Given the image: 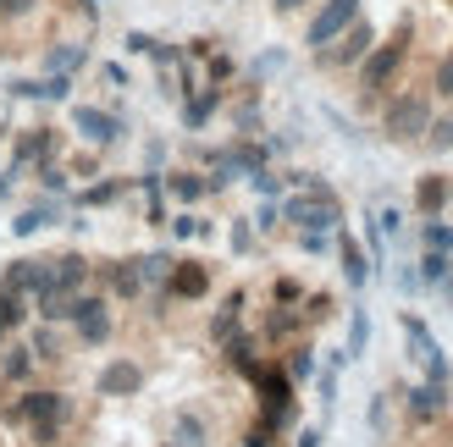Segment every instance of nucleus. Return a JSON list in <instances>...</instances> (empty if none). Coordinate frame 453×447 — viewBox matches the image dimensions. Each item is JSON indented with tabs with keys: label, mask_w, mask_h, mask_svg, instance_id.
<instances>
[{
	"label": "nucleus",
	"mask_w": 453,
	"mask_h": 447,
	"mask_svg": "<svg viewBox=\"0 0 453 447\" xmlns=\"http://www.w3.org/2000/svg\"><path fill=\"white\" fill-rule=\"evenodd\" d=\"M61 144H66V133L61 127H50V122H39V127H17L12 133V144H6V177H34L39 166H50V161H61Z\"/></svg>",
	"instance_id": "nucleus-1"
},
{
	"label": "nucleus",
	"mask_w": 453,
	"mask_h": 447,
	"mask_svg": "<svg viewBox=\"0 0 453 447\" xmlns=\"http://www.w3.org/2000/svg\"><path fill=\"white\" fill-rule=\"evenodd\" d=\"M403 61H410V22H398V34H393V39H376V44H371V56L354 66L359 95H365V100L388 95V83L403 72Z\"/></svg>",
	"instance_id": "nucleus-2"
},
{
	"label": "nucleus",
	"mask_w": 453,
	"mask_h": 447,
	"mask_svg": "<svg viewBox=\"0 0 453 447\" xmlns=\"http://www.w3.org/2000/svg\"><path fill=\"white\" fill-rule=\"evenodd\" d=\"M282 221L293 232H337L343 227V205L332 188H293L282 193Z\"/></svg>",
	"instance_id": "nucleus-3"
},
{
	"label": "nucleus",
	"mask_w": 453,
	"mask_h": 447,
	"mask_svg": "<svg viewBox=\"0 0 453 447\" xmlns=\"http://www.w3.org/2000/svg\"><path fill=\"white\" fill-rule=\"evenodd\" d=\"M426 127H432V100L410 88V95H393L388 110H381V139L388 144H420Z\"/></svg>",
	"instance_id": "nucleus-4"
},
{
	"label": "nucleus",
	"mask_w": 453,
	"mask_h": 447,
	"mask_svg": "<svg viewBox=\"0 0 453 447\" xmlns=\"http://www.w3.org/2000/svg\"><path fill=\"white\" fill-rule=\"evenodd\" d=\"M66 122H73V133H78L88 149H117L127 139L122 105H73V110H66Z\"/></svg>",
	"instance_id": "nucleus-5"
},
{
	"label": "nucleus",
	"mask_w": 453,
	"mask_h": 447,
	"mask_svg": "<svg viewBox=\"0 0 453 447\" xmlns=\"http://www.w3.org/2000/svg\"><path fill=\"white\" fill-rule=\"evenodd\" d=\"M398 326H403V343H410V360L426 370V382H442V387H453V365H448V353H442V343L432 337V326H426L415 309H403L398 315Z\"/></svg>",
	"instance_id": "nucleus-6"
},
{
	"label": "nucleus",
	"mask_w": 453,
	"mask_h": 447,
	"mask_svg": "<svg viewBox=\"0 0 453 447\" xmlns=\"http://www.w3.org/2000/svg\"><path fill=\"white\" fill-rule=\"evenodd\" d=\"M66 326H73L78 348H105L111 331H117V321H111V299L105 293H73V315H66Z\"/></svg>",
	"instance_id": "nucleus-7"
},
{
	"label": "nucleus",
	"mask_w": 453,
	"mask_h": 447,
	"mask_svg": "<svg viewBox=\"0 0 453 447\" xmlns=\"http://www.w3.org/2000/svg\"><path fill=\"white\" fill-rule=\"evenodd\" d=\"M78 78L66 72H17L6 78V100H22V105H66L73 100Z\"/></svg>",
	"instance_id": "nucleus-8"
},
{
	"label": "nucleus",
	"mask_w": 453,
	"mask_h": 447,
	"mask_svg": "<svg viewBox=\"0 0 453 447\" xmlns=\"http://www.w3.org/2000/svg\"><path fill=\"white\" fill-rule=\"evenodd\" d=\"M359 6H365V0H321V6H315V17L304 22V50H310V56L326 50V44L343 34L349 22H359Z\"/></svg>",
	"instance_id": "nucleus-9"
},
{
	"label": "nucleus",
	"mask_w": 453,
	"mask_h": 447,
	"mask_svg": "<svg viewBox=\"0 0 453 447\" xmlns=\"http://www.w3.org/2000/svg\"><path fill=\"white\" fill-rule=\"evenodd\" d=\"M371 44H376V28L359 17V22H349V28L326 44V50H315V61H321L326 72H349V66H359V61L371 56Z\"/></svg>",
	"instance_id": "nucleus-10"
},
{
	"label": "nucleus",
	"mask_w": 453,
	"mask_h": 447,
	"mask_svg": "<svg viewBox=\"0 0 453 447\" xmlns=\"http://www.w3.org/2000/svg\"><path fill=\"white\" fill-rule=\"evenodd\" d=\"M61 221H66V199L39 193V199H28L22 210H12L6 227H12V238H17V243H28V238H39L44 227H61Z\"/></svg>",
	"instance_id": "nucleus-11"
},
{
	"label": "nucleus",
	"mask_w": 453,
	"mask_h": 447,
	"mask_svg": "<svg viewBox=\"0 0 453 447\" xmlns=\"http://www.w3.org/2000/svg\"><path fill=\"white\" fill-rule=\"evenodd\" d=\"M83 66H95V44H88L83 34L50 39V44L39 50V72H66V78H78Z\"/></svg>",
	"instance_id": "nucleus-12"
},
{
	"label": "nucleus",
	"mask_w": 453,
	"mask_h": 447,
	"mask_svg": "<svg viewBox=\"0 0 453 447\" xmlns=\"http://www.w3.org/2000/svg\"><path fill=\"white\" fill-rule=\"evenodd\" d=\"M0 287H6V293H22V299H39L44 287H50V254H17V260H6Z\"/></svg>",
	"instance_id": "nucleus-13"
},
{
	"label": "nucleus",
	"mask_w": 453,
	"mask_h": 447,
	"mask_svg": "<svg viewBox=\"0 0 453 447\" xmlns=\"http://www.w3.org/2000/svg\"><path fill=\"white\" fill-rule=\"evenodd\" d=\"M34 348L28 337H12V343H0V392H17V387H34Z\"/></svg>",
	"instance_id": "nucleus-14"
},
{
	"label": "nucleus",
	"mask_w": 453,
	"mask_h": 447,
	"mask_svg": "<svg viewBox=\"0 0 453 447\" xmlns=\"http://www.w3.org/2000/svg\"><path fill=\"white\" fill-rule=\"evenodd\" d=\"M88 277H95V265L78 249H61V254H50V287H44V293H83Z\"/></svg>",
	"instance_id": "nucleus-15"
},
{
	"label": "nucleus",
	"mask_w": 453,
	"mask_h": 447,
	"mask_svg": "<svg viewBox=\"0 0 453 447\" xmlns=\"http://www.w3.org/2000/svg\"><path fill=\"white\" fill-rule=\"evenodd\" d=\"M95 392L100 398H133V392H144V365L139 360H111L95 375Z\"/></svg>",
	"instance_id": "nucleus-16"
},
{
	"label": "nucleus",
	"mask_w": 453,
	"mask_h": 447,
	"mask_svg": "<svg viewBox=\"0 0 453 447\" xmlns=\"http://www.w3.org/2000/svg\"><path fill=\"white\" fill-rule=\"evenodd\" d=\"M211 293V271L199 260H177L172 277H166V299H183V304H199Z\"/></svg>",
	"instance_id": "nucleus-17"
},
{
	"label": "nucleus",
	"mask_w": 453,
	"mask_h": 447,
	"mask_svg": "<svg viewBox=\"0 0 453 447\" xmlns=\"http://www.w3.org/2000/svg\"><path fill=\"white\" fill-rule=\"evenodd\" d=\"M127 188H133V177H95V183L73 188V199H66V205H73V210H105V205H117Z\"/></svg>",
	"instance_id": "nucleus-18"
},
{
	"label": "nucleus",
	"mask_w": 453,
	"mask_h": 447,
	"mask_svg": "<svg viewBox=\"0 0 453 447\" xmlns=\"http://www.w3.org/2000/svg\"><path fill=\"white\" fill-rule=\"evenodd\" d=\"M337 265H343V282L354 287V293H365V282H371V260H365V243H359L354 232L337 227Z\"/></svg>",
	"instance_id": "nucleus-19"
},
{
	"label": "nucleus",
	"mask_w": 453,
	"mask_h": 447,
	"mask_svg": "<svg viewBox=\"0 0 453 447\" xmlns=\"http://www.w3.org/2000/svg\"><path fill=\"white\" fill-rule=\"evenodd\" d=\"M221 100H226V88L199 83L194 95H183V127H188V133H205V127H211V117L221 110Z\"/></svg>",
	"instance_id": "nucleus-20"
},
{
	"label": "nucleus",
	"mask_w": 453,
	"mask_h": 447,
	"mask_svg": "<svg viewBox=\"0 0 453 447\" xmlns=\"http://www.w3.org/2000/svg\"><path fill=\"white\" fill-rule=\"evenodd\" d=\"M28 348H34V360L39 365H56V360H66V326H56V321H28Z\"/></svg>",
	"instance_id": "nucleus-21"
},
{
	"label": "nucleus",
	"mask_w": 453,
	"mask_h": 447,
	"mask_svg": "<svg viewBox=\"0 0 453 447\" xmlns=\"http://www.w3.org/2000/svg\"><path fill=\"white\" fill-rule=\"evenodd\" d=\"M448 392H453V387L426 382V375H420V382L410 387V398H403V409H410V420H420V426H426V420H437V414L448 409Z\"/></svg>",
	"instance_id": "nucleus-22"
},
{
	"label": "nucleus",
	"mask_w": 453,
	"mask_h": 447,
	"mask_svg": "<svg viewBox=\"0 0 453 447\" xmlns=\"http://www.w3.org/2000/svg\"><path fill=\"white\" fill-rule=\"evenodd\" d=\"M28 321H34V299L6 293V287H0V343L22 337V331H28Z\"/></svg>",
	"instance_id": "nucleus-23"
},
{
	"label": "nucleus",
	"mask_w": 453,
	"mask_h": 447,
	"mask_svg": "<svg viewBox=\"0 0 453 447\" xmlns=\"http://www.w3.org/2000/svg\"><path fill=\"white\" fill-rule=\"evenodd\" d=\"M243 309H249V293H226V299H221L216 321H211V337H216V343H233L238 331H243Z\"/></svg>",
	"instance_id": "nucleus-24"
},
{
	"label": "nucleus",
	"mask_w": 453,
	"mask_h": 447,
	"mask_svg": "<svg viewBox=\"0 0 453 447\" xmlns=\"http://www.w3.org/2000/svg\"><path fill=\"white\" fill-rule=\"evenodd\" d=\"M205 193H211L205 171H166V199H177L183 210H194V205H199Z\"/></svg>",
	"instance_id": "nucleus-25"
},
{
	"label": "nucleus",
	"mask_w": 453,
	"mask_h": 447,
	"mask_svg": "<svg viewBox=\"0 0 453 447\" xmlns=\"http://www.w3.org/2000/svg\"><path fill=\"white\" fill-rule=\"evenodd\" d=\"M105 293L111 299H139L144 293V277H139V265H133V254L117 260V265H105Z\"/></svg>",
	"instance_id": "nucleus-26"
},
{
	"label": "nucleus",
	"mask_w": 453,
	"mask_h": 447,
	"mask_svg": "<svg viewBox=\"0 0 453 447\" xmlns=\"http://www.w3.org/2000/svg\"><path fill=\"white\" fill-rule=\"evenodd\" d=\"M448 199H453V183H448V177H437V171L415 183V210H420V216H442Z\"/></svg>",
	"instance_id": "nucleus-27"
},
{
	"label": "nucleus",
	"mask_w": 453,
	"mask_h": 447,
	"mask_svg": "<svg viewBox=\"0 0 453 447\" xmlns=\"http://www.w3.org/2000/svg\"><path fill=\"white\" fill-rule=\"evenodd\" d=\"M282 370H288V382H293V387H310V382H315V370H321V360H315V348H310V343H293V348H288V360H282Z\"/></svg>",
	"instance_id": "nucleus-28"
},
{
	"label": "nucleus",
	"mask_w": 453,
	"mask_h": 447,
	"mask_svg": "<svg viewBox=\"0 0 453 447\" xmlns=\"http://www.w3.org/2000/svg\"><path fill=\"white\" fill-rule=\"evenodd\" d=\"M133 265H139L144 287H166V277H172L177 254H172V249H150V254H133Z\"/></svg>",
	"instance_id": "nucleus-29"
},
{
	"label": "nucleus",
	"mask_w": 453,
	"mask_h": 447,
	"mask_svg": "<svg viewBox=\"0 0 453 447\" xmlns=\"http://www.w3.org/2000/svg\"><path fill=\"white\" fill-rule=\"evenodd\" d=\"M453 271V254H437V249H420L415 260V277H420V293H437V282Z\"/></svg>",
	"instance_id": "nucleus-30"
},
{
	"label": "nucleus",
	"mask_w": 453,
	"mask_h": 447,
	"mask_svg": "<svg viewBox=\"0 0 453 447\" xmlns=\"http://www.w3.org/2000/svg\"><path fill=\"white\" fill-rule=\"evenodd\" d=\"M365 348H371V309L365 304H349V360H365Z\"/></svg>",
	"instance_id": "nucleus-31"
},
{
	"label": "nucleus",
	"mask_w": 453,
	"mask_h": 447,
	"mask_svg": "<svg viewBox=\"0 0 453 447\" xmlns=\"http://www.w3.org/2000/svg\"><path fill=\"white\" fill-rule=\"evenodd\" d=\"M172 447H211V431H205V420L183 409V414L172 420Z\"/></svg>",
	"instance_id": "nucleus-32"
},
{
	"label": "nucleus",
	"mask_w": 453,
	"mask_h": 447,
	"mask_svg": "<svg viewBox=\"0 0 453 447\" xmlns=\"http://www.w3.org/2000/svg\"><path fill=\"white\" fill-rule=\"evenodd\" d=\"M420 249L453 254V221H442V216H420Z\"/></svg>",
	"instance_id": "nucleus-33"
},
{
	"label": "nucleus",
	"mask_w": 453,
	"mask_h": 447,
	"mask_svg": "<svg viewBox=\"0 0 453 447\" xmlns=\"http://www.w3.org/2000/svg\"><path fill=\"white\" fill-rule=\"evenodd\" d=\"M34 183H39V193H50V199H73V171H66L61 161L39 166V171H34Z\"/></svg>",
	"instance_id": "nucleus-34"
},
{
	"label": "nucleus",
	"mask_w": 453,
	"mask_h": 447,
	"mask_svg": "<svg viewBox=\"0 0 453 447\" xmlns=\"http://www.w3.org/2000/svg\"><path fill=\"white\" fill-rule=\"evenodd\" d=\"M166 227H172V238H183V243H188V238H211V232H216L211 221H199L194 210H177V216L166 221Z\"/></svg>",
	"instance_id": "nucleus-35"
},
{
	"label": "nucleus",
	"mask_w": 453,
	"mask_h": 447,
	"mask_svg": "<svg viewBox=\"0 0 453 447\" xmlns=\"http://www.w3.org/2000/svg\"><path fill=\"white\" fill-rule=\"evenodd\" d=\"M288 66V50H260L255 61H249V83H265V78H277Z\"/></svg>",
	"instance_id": "nucleus-36"
},
{
	"label": "nucleus",
	"mask_w": 453,
	"mask_h": 447,
	"mask_svg": "<svg viewBox=\"0 0 453 447\" xmlns=\"http://www.w3.org/2000/svg\"><path fill=\"white\" fill-rule=\"evenodd\" d=\"M432 155H448L453 149V117H432V127H426V139H420Z\"/></svg>",
	"instance_id": "nucleus-37"
},
{
	"label": "nucleus",
	"mask_w": 453,
	"mask_h": 447,
	"mask_svg": "<svg viewBox=\"0 0 453 447\" xmlns=\"http://www.w3.org/2000/svg\"><path fill=\"white\" fill-rule=\"evenodd\" d=\"M249 188H255L260 199H282V193H288V177H282V171H271V166H260L255 177H249Z\"/></svg>",
	"instance_id": "nucleus-38"
},
{
	"label": "nucleus",
	"mask_w": 453,
	"mask_h": 447,
	"mask_svg": "<svg viewBox=\"0 0 453 447\" xmlns=\"http://www.w3.org/2000/svg\"><path fill=\"white\" fill-rule=\"evenodd\" d=\"M249 227H255V232H277L282 227V199H260L255 216H249Z\"/></svg>",
	"instance_id": "nucleus-39"
},
{
	"label": "nucleus",
	"mask_w": 453,
	"mask_h": 447,
	"mask_svg": "<svg viewBox=\"0 0 453 447\" xmlns=\"http://www.w3.org/2000/svg\"><path fill=\"white\" fill-rule=\"evenodd\" d=\"M337 375H343V370H332V365L315 370V392H321V409H337Z\"/></svg>",
	"instance_id": "nucleus-40"
},
{
	"label": "nucleus",
	"mask_w": 453,
	"mask_h": 447,
	"mask_svg": "<svg viewBox=\"0 0 453 447\" xmlns=\"http://www.w3.org/2000/svg\"><path fill=\"white\" fill-rule=\"evenodd\" d=\"M365 426H371V436H388V392H371V409H365Z\"/></svg>",
	"instance_id": "nucleus-41"
},
{
	"label": "nucleus",
	"mask_w": 453,
	"mask_h": 447,
	"mask_svg": "<svg viewBox=\"0 0 453 447\" xmlns=\"http://www.w3.org/2000/svg\"><path fill=\"white\" fill-rule=\"evenodd\" d=\"M299 299H304V287L293 282V277H277V282H271V304H282V309H293V304H299Z\"/></svg>",
	"instance_id": "nucleus-42"
},
{
	"label": "nucleus",
	"mask_w": 453,
	"mask_h": 447,
	"mask_svg": "<svg viewBox=\"0 0 453 447\" xmlns=\"http://www.w3.org/2000/svg\"><path fill=\"white\" fill-rule=\"evenodd\" d=\"M100 83L111 88V95H122V88H133V78H127V66H122V61H100Z\"/></svg>",
	"instance_id": "nucleus-43"
},
{
	"label": "nucleus",
	"mask_w": 453,
	"mask_h": 447,
	"mask_svg": "<svg viewBox=\"0 0 453 447\" xmlns=\"http://www.w3.org/2000/svg\"><path fill=\"white\" fill-rule=\"evenodd\" d=\"M44 0H0V22H28Z\"/></svg>",
	"instance_id": "nucleus-44"
},
{
	"label": "nucleus",
	"mask_w": 453,
	"mask_h": 447,
	"mask_svg": "<svg viewBox=\"0 0 453 447\" xmlns=\"http://www.w3.org/2000/svg\"><path fill=\"white\" fill-rule=\"evenodd\" d=\"M226 243H233V254H249V249H255V227H249V216H238V221H233Z\"/></svg>",
	"instance_id": "nucleus-45"
},
{
	"label": "nucleus",
	"mask_w": 453,
	"mask_h": 447,
	"mask_svg": "<svg viewBox=\"0 0 453 447\" xmlns=\"http://www.w3.org/2000/svg\"><path fill=\"white\" fill-rule=\"evenodd\" d=\"M299 249L304 254H332L337 249V232H299Z\"/></svg>",
	"instance_id": "nucleus-46"
},
{
	"label": "nucleus",
	"mask_w": 453,
	"mask_h": 447,
	"mask_svg": "<svg viewBox=\"0 0 453 447\" xmlns=\"http://www.w3.org/2000/svg\"><path fill=\"white\" fill-rule=\"evenodd\" d=\"M122 50H127V56H150V50H155V34L127 28V34H122Z\"/></svg>",
	"instance_id": "nucleus-47"
},
{
	"label": "nucleus",
	"mask_w": 453,
	"mask_h": 447,
	"mask_svg": "<svg viewBox=\"0 0 453 447\" xmlns=\"http://www.w3.org/2000/svg\"><path fill=\"white\" fill-rule=\"evenodd\" d=\"M432 83H437V95H442V100H453V50L437 61V78H432Z\"/></svg>",
	"instance_id": "nucleus-48"
},
{
	"label": "nucleus",
	"mask_w": 453,
	"mask_h": 447,
	"mask_svg": "<svg viewBox=\"0 0 453 447\" xmlns=\"http://www.w3.org/2000/svg\"><path fill=\"white\" fill-rule=\"evenodd\" d=\"M166 155H172L166 139H150V144H144V171H161V166H166Z\"/></svg>",
	"instance_id": "nucleus-49"
},
{
	"label": "nucleus",
	"mask_w": 453,
	"mask_h": 447,
	"mask_svg": "<svg viewBox=\"0 0 453 447\" xmlns=\"http://www.w3.org/2000/svg\"><path fill=\"white\" fill-rule=\"evenodd\" d=\"M393 282H398V293H403V299H415V293H420V277H415V265H398V271H393Z\"/></svg>",
	"instance_id": "nucleus-50"
},
{
	"label": "nucleus",
	"mask_w": 453,
	"mask_h": 447,
	"mask_svg": "<svg viewBox=\"0 0 453 447\" xmlns=\"http://www.w3.org/2000/svg\"><path fill=\"white\" fill-rule=\"evenodd\" d=\"M326 315H337V309H332V299H326V293H315V299L304 304V321H326Z\"/></svg>",
	"instance_id": "nucleus-51"
},
{
	"label": "nucleus",
	"mask_w": 453,
	"mask_h": 447,
	"mask_svg": "<svg viewBox=\"0 0 453 447\" xmlns=\"http://www.w3.org/2000/svg\"><path fill=\"white\" fill-rule=\"evenodd\" d=\"M95 166H100V149H95V155H78V161H66V171H73V177H95Z\"/></svg>",
	"instance_id": "nucleus-52"
},
{
	"label": "nucleus",
	"mask_w": 453,
	"mask_h": 447,
	"mask_svg": "<svg viewBox=\"0 0 453 447\" xmlns=\"http://www.w3.org/2000/svg\"><path fill=\"white\" fill-rule=\"evenodd\" d=\"M293 447H321V426H304L299 436H293Z\"/></svg>",
	"instance_id": "nucleus-53"
},
{
	"label": "nucleus",
	"mask_w": 453,
	"mask_h": 447,
	"mask_svg": "<svg viewBox=\"0 0 453 447\" xmlns=\"http://www.w3.org/2000/svg\"><path fill=\"white\" fill-rule=\"evenodd\" d=\"M310 6V0H271V11H277V17H293V11H304Z\"/></svg>",
	"instance_id": "nucleus-54"
},
{
	"label": "nucleus",
	"mask_w": 453,
	"mask_h": 447,
	"mask_svg": "<svg viewBox=\"0 0 453 447\" xmlns=\"http://www.w3.org/2000/svg\"><path fill=\"white\" fill-rule=\"evenodd\" d=\"M437 293H442V304H448V309H453V271H448V277H442V282H437Z\"/></svg>",
	"instance_id": "nucleus-55"
},
{
	"label": "nucleus",
	"mask_w": 453,
	"mask_h": 447,
	"mask_svg": "<svg viewBox=\"0 0 453 447\" xmlns=\"http://www.w3.org/2000/svg\"><path fill=\"white\" fill-rule=\"evenodd\" d=\"M12 188H17V177H6V171H0V205L12 199Z\"/></svg>",
	"instance_id": "nucleus-56"
},
{
	"label": "nucleus",
	"mask_w": 453,
	"mask_h": 447,
	"mask_svg": "<svg viewBox=\"0 0 453 447\" xmlns=\"http://www.w3.org/2000/svg\"><path fill=\"white\" fill-rule=\"evenodd\" d=\"M166 447H172V442H166Z\"/></svg>",
	"instance_id": "nucleus-57"
}]
</instances>
